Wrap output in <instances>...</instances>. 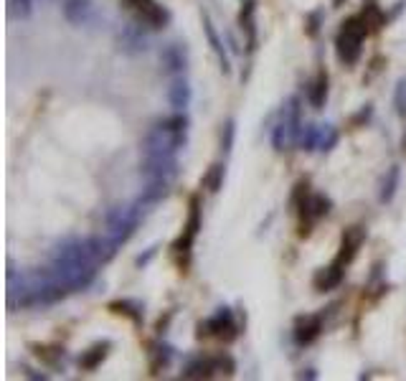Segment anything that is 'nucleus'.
<instances>
[{"label": "nucleus", "mask_w": 406, "mask_h": 381, "mask_svg": "<svg viewBox=\"0 0 406 381\" xmlns=\"http://www.w3.org/2000/svg\"><path fill=\"white\" fill-rule=\"evenodd\" d=\"M185 143V117H173L150 130L143 143L145 158L148 155H175L180 145Z\"/></svg>", "instance_id": "f257e3e1"}, {"label": "nucleus", "mask_w": 406, "mask_h": 381, "mask_svg": "<svg viewBox=\"0 0 406 381\" xmlns=\"http://www.w3.org/2000/svg\"><path fill=\"white\" fill-rule=\"evenodd\" d=\"M137 219H140V211L135 206H122V209H112L107 214V237L112 242H125V239L132 234V229L137 226Z\"/></svg>", "instance_id": "f03ea898"}, {"label": "nucleus", "mask_w": 406, "mask_h": 381, "mask_svg": "<svg viewBox=\"0 0 406 381\" xmlns=\"http://www.w3.org/2000/svg\"><path fill=\"white\" fill-rule=\"evenodd\" d=\"M143 176L148 180H160V183H171L178 176V163L173 155H148L143 166Z\"/></svg>", "instance_id": "7ed1b4c3"}, {"label": "nucleus", "mask_w": 406, "mask_h": 381, "mask_svg": "<svg viewBox=\"0 0 406 381\" xmlns=\"http://www.w3.org/2000/svg\"><path fill=\"white\" fill-rule=\"evenodd\" d=\"M64 15L74 26H84L94 18L92 0H64Z\"/></svg>", "instance_id": "20e7f679"}, {"label": "nucleus", "mask_w": 406, "mask_h": 381, "mask_svg": "<svg viewBox=\"0 0 406 381\" xmlns=\"http://www.w3.org/2000/svg\"><path fill=\"white\" fill-rule=\"evenodd\" d=\"M168 102L173 104V109H185L188 107V102H191V86L185 79H175L168 89Z\"/></svg>", "instance_id": "39448f33"}, {"label": "nucleus", "mask_w": 406, "mask_h": 381, "mask_svg": "<svg viewBox=\"0 0 406 381\" xmlns=\"http://www.w3.org/2000/svg\"><path fill=\"white\" fill-rule=\"evenodd\" d=\"M160 61H163L165 72H180V69H185V54L180 51V46H175V43H171V46H165L163 54H160Z\"/></svg>", "instance_id": "423d86ee"}, {"label": "nucleus", "mask_w": 406, "mask_h": 381, "mask_svg": "<svg viewBox=\"0 0 406 381\" xmlns=\"http://www.w3.org/2000/svg\"><path fill=\"white\" fill-rule=\"evenodd\" d=\"M396 183H399V168H391V173H389V180L384 183V194H381V201H391L393 194H396Z\"/></svg>", "instance_id": "0eeeda50"}, {"label": "nucleus", "mask_w": 406, "mask_h": 381, "mask_svg": "<svg viewBox=\"0 0 406 381\" xmlns=\"http://www.w3.org/2000/svg\"><path fill=\"white\" fill-rule=\"evenodd\" d=\"M335 140H338V132H335L330 125H325V130H320V140H318V148H322V150H330L335 145Z\"/></svg>", "instance_id": "6e6552de"}, {"label": "nucleus", "mask_w": 406, "mask_h": 381, "mask_svg": "<svg viewBox=\"0 0 406 381\" xmlns=\"http://www.w3.org/2000/svg\"><path fill=\"white\" fill-rule=\"evenodd\" d=\"M10 10L21 18H29L31 15V0H10Z\"/></svg>", "instance_id": "1a4fd4ad"}, {"label": "nucleus", "mask_w": 406, "mask_h": 381, "mask_svg": "<svg viewBox=\"0 0 406 381\" xmlns=\"http://www.w3.org/2000/svg\"><path fill=\"white\" fill-rule=\"evenodd\" d=\"M206 33H208V38H211V43H214V49H216V54L224 59V46H221V41H219V36L214 33V29H211V23L206 21ZM226 61V59H224Z\"/></svg>", "instance_id": "9d476101"}]
</instances>
